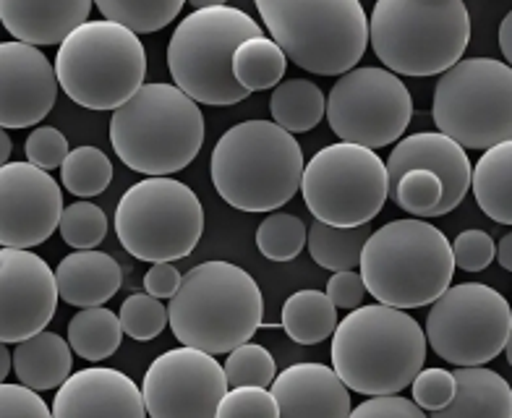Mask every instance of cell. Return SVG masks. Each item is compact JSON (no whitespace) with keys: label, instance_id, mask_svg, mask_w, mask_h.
<instances>
[{"label":"cell","instance_id":"16","mask_svg":"<svg viewBox=\"0 0 512 418\" xmlns=\"http://www.w3.org/2000/svg\"><path fill=\"white\" fill-rule=\"evenodd\" d=\"M63 191L32 162L0 165V246L34 249L58 230Z\"/></svg>","mask_w":512,"mask_h":418},{"label":"cell","instance_id":"30","mask_svg":"<svg viewBox=\"0 0 512 418\" xmlns=\"http://www.w3.org/2000/svg\"><path fill=\"white\" fill-rule=\"evenodd\" d=\"M121 319L105 306H87L68 322V345L87 361H105L121 348Z\"/></svg>","mask_w":512,"mask_h":418},{"label":"cell","instance_id":"26","mask_svg":"<svg viewBox=\"0 0 512 418\" xmlns=\"http://www.w3.org/2000/svg\"><path fill=\"white\" fill-rule=\"evenodd\" d=\"M479 207L494 223H512V142L486 147L481 160L471 168V186Z\"/></svg>","mask_w":512,"mask_h":418},{"label":"cell","instance_id":"39","mask_svg":"<svg viewBox=\"0 0 512 418\" xmlns=\"http://www.w3.org/2000/svg\"><path fill=\"white\" fill-rule=\"evenodd\" d=\"M217 416L220 418H280L277 413V403L272 398V392L267 387H230L223 395L220 405H217Z\"/></svg>","mask_w":512,"mask_h":418},{"label":"cell","instance_id":"13","mask_svg":"<svg viewBox=\"0 0 512 418\" xmlns=\"http://www.w3.org/2000/svg\"><path fill=\"white\" fill-rule=\"evenodd\" d=\"M426 343L452 366H481L507 351L512 311L499 290L481 283L450 285L426 314Z\"/></svg>","mask_w":512,"mask_h":418},{"label":"cell","instance_id":"49","mask_svg":"<svg viewBox=\"0 0 512 418\" xmlns=\"http://www.w3.org/2000/svg\"><path fill=\"white\" fill-rule=\"evenodd\" d=\"M8 371H11V351H8L6 343L0 340V382L8 377Z\"/></svg>","mask_w":512,"mask_h":418},{"label":"cell","instance_id":"8","mask_svg":"<svg viewBox=\"0 0 512 418\" xmlns=\"http://www.w3.org/2000/svg\"><path fill=\"white\" fill-rule=\"evenodd\" d=\"M55 76L76 105L115 110L144 84L147 53L139 34L115 21H84L55 53Z\"/></svg>","mask_w":512,"mask_h":418},{"label":"cell","instance_id":"32","mask_svg":"<svg viewBox=\"0 0 512 418\" xmlns=\"http://www.w3.org/2000/svg\"><path fill=\"white\" fill-rule=\"evenodd\" d=\"M108 21L123 24L136 34L160 32L181 14L186 0H92Z\"/></svg>","mask_w":512,"mask_h":418},{"label":"cell","instance_id":"51","mask_svg":"<svg viewBox=\"0 0 512 418\" xmlns=\"http://www.w3.org/2000/svg\"><path fill=\"white\" fill-rule=\"evenodd\" d=\"M194 8H212V6H225L228 0H189Z\"/></svg>","mask_w":512,"mask_h":418},{"label":"cell","instance_id":"9","mask_svg":"<svg viewBox=\"0 0 512 418\" xmlns=\"http://www.w3.org/2000/svg\"><path fill=\"white\" fill-rule=\"evenodd\" d=\"M262 27L241 8H196L170 37L168 68L173 84L199 105L230 108L249 92L233 79V53Z\"/></svg>","mask_w":512,"mask_h":418},{"label":"cell","instance_id":"34","mask_svg":"<svg viewBox=\"0 0 512 418\" xmlns=\"http://www.w3.org/2000/svg\"><path fill=\"white\" fill-rule=\"evenodd\" d=\"M306 225L301 217L288 212H272L256 228V246L272 262H290L306 246Z\"/></svg>","mask_w":512,"mask_h":418},{"label":"cell","instance_id":"11","mask_svg":"<svg viewBox=\"0 0 512 418\" xmlns=\"http://www.w3.org/2000/svg\"><path fill=\"white\" fill-rule=\"evenodd\" d=\"M432 115L439 134L463 149H486L512 136V71L494 58H460L442 71Z\"/></svg>","mask_w":512,"mask_h":418},{"label":"cell","instance_id":"45","mask_svg":"<svg viewBox=\"0 0 512 418\" xmlns=\"http://www.w3.org/2000/svg\"><path fill=\"white\" fill-rule=\"evenodd\" d=\"M324 293H327V298H330L337 309H356L364 301L366 285L361 280V272L340 270L327 280V290Z\"/></svg>","mask_w":512,"mask_h":418},{"label":"cell","instance_id":"1","mask_svg":"<svg viewBox=\"0 0 512 418\" xmlns=\"http://www.w3.org/2000/svg\"><path fill=\"white\" fill-rule=\"evenodd\" d=\"M332 332V366L358 395L400 392L424 369L426 335L405 309L356 306Z\"/></svg>","mask_w":512,"mask_h":418},{"label":"cell","instance_id":"23","mask_svg":"<svg viewBox=\"0 0 512 418\" xmlns=\"http://www.w3.org/2000/svg\"><path fill=\"white\" fill-rule=\"evenodd\" d=\"M53 272L58 298L79 309L105 306L123 285L121 264L105 251L76 249L63 257Z\"/></svg>","mask_w":512,"mask_h":418},{"label":"cell","instance_id":"19","mask_svg":"<svg viewBox=\"0 0 512 418\" xmlns=\"http://www.w3.org/2000/svg\"><path fill=\"white\" fill-rule=\"evenodd\" d=\"M384 168H387V191L398 183L405 170H432L434 176L442 181V199H439L437 215H447L458 207L468 194V186H471L468 152L439 131L405 136L403 142H398V147L390 152Z\"/></svg>","mask_w":512,"mask_h":418},{"label":"cell","instance_id":"22","mask_svg":"<svg viewBox=\"0 0 512 418\" xmlns=\"http://www.w3.org/2000/svg\"><path fill=\"white\" fill-rule=\"evenodd\" d=\"M92 0H0V21L27 45H61L92 14Z\"/></svg>","mask_w":512,"mask_h":418},{"label":"cell","instance_id":"47","mask_svg":"<svg viewBox=\"0 0 512 418\" xmlns=\"http://www.w3.org/2000/svg\"><path fill=\"white\" fill-rule=\"evenodd\" d=\"M499 48L505 55V63L512 61V14H507L499 24Z\"/></svg>","mask_w":512,"mask_h":418},{"label":"cell","instance_id":"24","mask_svg":"<svg viewBox=\"0 0 512 418\" xmlns=\"http://www.w3.org/2000/svg\"><path fill=\"white\" fill-rule=\"evenodd\" d=\"M455 392L452 400L434 411L437 418H510L512 390L505 377L481 366H458L452 371Z\"/></svg>","mask_w":512,"mask_h":418},{"label":"cell","instance_id":"48","mask_svg":"<svg viewBox=\"0 0 512 418\" xmlns=\"http://www.w3.org/2000/svg\"><path fill=\"white\" fill-rule=\"evenodd\" d=\"M494 257L505 270H512V236H502V241L494 243Z\"/></svg>","mask_w":512,"mask_h":418},{"label":"cell","instance_id":"3","mask_svg":"<svg viewBox=\"0 0 512 418\" xmlns=\"http://www.w3.org/2000/svg\"><path fill=\"white\" fill-rule=\"evenodd\" d=\"M168 322L181 345L212 356L228 353L264 324L262 290L238 264L223 259L196 264L170 298Z\"/></svg>","mask_w":512,"mask_h":418},{"label":"cell","instance_id":"4","mask_svg":"<svg viewBox=\"0 0 512 418\" xmlns=\"http://www.w3.org/2000/svg\"><path fill=\"white\" fill-rule=\"evenodd\" d=\"M217 194L241 212H272L301 189L304 152L296 136L275 121H243L230 126L212 152Z\"/></svg>","mask_w":512,"mask_h":418},{"label":"cell","instance_id":"6","mask_svg":"<svg viewBox=\"0 0 512 418\" xmlns=\"http://www.w3.org/2000/svg\"><path fill=\"white\" fill-rule=\"evenodd\" d=\"M369 42L392 74L437 76L463 58L471 16L463 0H377Z\"/></svg>","mask_w":512,"mask_h":418},{"label":"cell","instance_id":"36","mask_svg":"<svg viewBox=\"0 0 512 418\" xmlns=\"http://www.w3.org/2000/svg\"><path fill=\"white\" fill-rule=\"evenodd\" d=\"M58 233L71 249H97L108 236L105 209L92 202H74L63 207Z\"/></svg>","mask_w":512,"mask_h":418},{"label":"cell","instance_id":"44","mask_svg":"<svg viewBox=\"0 0 512 418\" xmlns=\"http://www.w3.org/2000/svg\"><path fill=\"white\" fill-rule=\"evenodd\" d=\"M351 416L371 418H424V411L413 400L400 398L398 392H384V395H369V400L351 408Z\"/></svg>","mask_w":512,"mask_h":418},{"label":"cell","instance_id":"15","mask_svg":"<svg viewBox=\"0 0 512 418\" xmlns=\"http://www.w3.org/2000/svg\"><path fill=\"white\" fill-rule=\"evenodd\" d=\"M225 392L223 366L212 353L191 345L157 356L142 385L144 408L152 418H212Z\"/></svg>","mask_w":512,"mask_h":418},{"label":"cell","instance_id":"25","mask_svg":"<svg viewBox=\"0 0 512 418\" xmlns=\"http://www.w3.org/2000/svg\"><path fill=\"white\" fill-rule=\"evenodd\" d=\"M74 364V351L68 340H63L58 332L40 330L19 340L11 353V366H14L16 377L21 385L32 387V390H58L63 379L71 374Z\"/></svg>","mask_w":512,"mask_h":418},{"label":"cell","instance_id":"43","mask_svg":"<svg viewBox=\"0 0 512 418\" xmlns=\"http://www.w3.org/2000/svg\"><path fill=\"white\" fill-rule=\"evenodd\" d=\"M0 416L48 418L53 416L37 390L27 385H3L0 382Z\"/></svg>","mask_w":512,"mask_h":418},{"label":"cell","instance_id":"28","mask_svg":"<svg viewBox=\"0 0 512 418\" xmlns=\"http://www.w3.org/2000/svg\"><path fill=\"white\" fill-rule=\"evenodd\" d=\"M270 113L288 134H304L324 118V92L314 81L288 79L272 89Z\"/></svg>","mask_w":512,"mask_h":418},{"label":"cell","instance_id":"42","mask_svg":"<svg viewBox=\"0 0 512 418\" xmlns=\"http://www.w3.org/2000/svg\"><path fill=\"white\" fill-rule=\"evenodd\" d=\"M24 152H27V160L32 165L42 170H53L61 168V162L66 160L71 149H68V139L63 136V131L53 129V126H37L27 136Z\"/></svg>","mask_w":512,"mask_h":418},{"label":"cell","instance_id":"35","mask_svg":"<svg viewBox=\"0 0 512 418\" xmlns=\"http://www.w3.org/2000/svg\"><path fill=\"white\" fill-rule=\"evenodd\" d=\"M387 196H392V202L405 209L408 215L437 217L442 181L434 176L432 170L411 168L398 178V183L387 191Z\"/></svg>","mask_w":512,"mask_h":418},{"label":"cell","instance_id":"50","mask_svg":"<svg viewBox=\"0 0 512 418\" xmlns=\"http://www.w3.org/2000/svg\"><path fill=\"white\" fill-rule=\"evenodd\" d=\"M11 136L6 134V129L0 126V165H6L8 157H11Z\"/></svg>","mask_w":512,"mask_h":418},{"label":"cell","instance_id":"41","mask_svg":"<svg viewBox=\"0 0 512 418\" xmlns=\"http://www.w3.org/2000/svg\"><path fill=\"white\" fill-rule=\"evenodd\" d=\"M450 249L452 262L463 272H481L494 262V238L486 230H463Z\"/></svg>","mask_w":512,"mask_h":418},{"label":"cell","instance_id":"2","mask_svg":"<svg viewBox=\"0 0 512 418\" xmlns=\"http://www.w3.org/2000/svg\"><path fill=\"white\" fill-rule=\"evenodd\" d=\"M110 144L126 168L173 176L189 168L204 144V115L176 84H142L110 118Z\"/></svg>","mask_w":512,"mask_h":418},{"label":"cell","instance_id":"38","mask_svg":"<svg viewBox=\"0 0 512 418\" xmlns=\"http://www.w3.org/2000/svg\"><path fill=\"white\" fill-rule=\"evenodd\" d=\"M118 319H121L123 335L147 343V340L162 335V330L168 327V309L162 306V298L149 296L144 290V293H134L123 301Z\"/></svg>","mask_w":512,"mask_h":418},{"label":"cell","instance_id":"27","mask_svg":"<svg viewBox=\"0 0 512 418\" xmlns=\"http://www.w3.org/2000/svg\"><path fill=\"white\" fill-rule=\"evenodd\" d=\"M283 330L293 343L317 345L330 338L337 327V306L327 293L298 290L283 304Z\"/></svg>","mask_w":512,"mask_h":418},{"label":"cell","instance_id":"29","mask_svg":"<svg viewBox=\"0 0 512 418\" xmlns=\"http://www.w3.org/2000/svg\"><path fill=\"white\" fill-rule=\"evenodd\" d=\"M371 225H353V228H340V225H327L314 220L306 230V246H309L311 259L324 267V270H356L361 249L366 238L371 236Z\"/></svg>","mask_w":512,"mask_h":418},{"label":"cell","instance_id":"17","mask_svg":"<svg viewBox=\"0 0 512 418\" xmlns=\"http://www.w3.org/2000/svg\"><path fill=\"white\" fill-rule=\"evenodd\" d=\"M58 306L55 272L34 251L0 246V340L19 343L45 330Z\"/></svg>","mask_w":512,"mask_h":418},{"label":"cell","instance_id":"14","mask_svg":"<svg viewBox=\"0 0 512 418\" xmlns=\"http://www.w3.org/2000/svg\"><path fill=\"white\" fill-rule=\"evenodd\" d=\"M330 129L340 142L379 149L398 142L413 115L411 92L387 68H351L324 100Z\"/></svg>","mask_w":512,"mask_h":418},{"label":"cell","instance_id":"7","mask_svg":"<svg viewBox=\"0 0 512 418\" xmlns=\"http://www.w3.org/2000/svg\"><path fill=\"white\" fill-rule=\"evenodd\" d=\"M264 27L288 61L309 74L340 76L369 45L361 0H254Z\"/></svg>","mask_w":512,"mask_h":418},{"label":"cell","instance_id":"37","mask_svg":"<svg viewBox=\"0 0 512 418\" xmlns=\"http://www.w3.org/2000/svg\"><path fill=\"white\" fill-rule=\"evenodd\" d=\"M228 361H225L223 371L228 379V387H270L272 379L277 374L275 358L264 345H256L251 340L236 345L233 351H228Z\"/></svg>","mask_w":512,"mask_h":418},{"label":"cell","instance_id":"40","mask_svg":"<svg viewBox=\"0 0 512 418\" xmlns=\"http://www.w3.org/2000/svg\"><path fill=\"white\" fill-rule=\"evenodd\" d=\"M413 390V403L421 411H439L452 400L455 392V377L447 369H421L408 385Z\"/></svg>","mask_w":512,"mask_h":418},{"label":"cell","instance_id":"18","mask_svg":"<svg viewBox=\"0 0 512 418\" xmlns=\"http://www.w3.org/2000/svg\"><path fill=\"white\" fill-rule=\"evenodd\" d=\"M58 97L55 66L27 42H0V126L27 129L48 118Z\"/></svg>","mask_w":512,"mask_h":418},{"label":"cell","instance_id":"5","mask_svg":"<svg viewBox=\"0 0 512 418\" xmlns=\"http://www.w3.org/2000/svg\"><path fill=\"white\" fill-rule=\"evenodd\" d=\"M358 267L366 293L395 309L429 306L450 288L455 275L450 241L421 217L392 220L371 230Z\"/></svg>","mask_w":512,"mask_h":418},{"label":"cell","instance_id":"31","mask_svg":"<svg viewBox=\"0 0 512 418\" xmlns=\"http://www.w3.org/2000/svg\"><path fill=\"white\" fill-rule=\"evenodd\" d=\"M288 68V58L272 37H249L233 53V79L246 92H262L280 84Z\"/></svg>","mask_w":512,"mask_h":418},{"label":"cell","instance_id":"10","mask_svg":"<svg viewBox=\"0 0 512 418\" xmlns=\"http://www.w3.org/2000/svg\"><path fill=\"white\" fill-rule=\"evenodd\" d=\"M115 233L123 249L142 262L186 259L202 241V202L176 178L147 176L121 196Z\"/></svg>","mask_w":512,"mask_h":418},{"label":"cell","instance_id":"46","mask_svg":"<svg viewBox=\"0 0 512 418\" xmlns=\"http://www.w3.org/2000/svg\"><path fill=\"white\" fill-rule=\"evenodd\" d=\"M181 272L170 262H152V267L144 275V290L155 298H173V293L181 285Z\"/></svg>","mask_w":512,"mask_h":418},{"label":"cell","instance_id":"33","mask_svg":"<svg viewBox=\"0 0 512 418\" xmlns=\"http://www.w3.org/2000/svg\"><path fill=\"white\" fill-rule=\"evenodd\" d=\"M63 189L79 199L97 196L113 181V162L97 147H76L61 162Z\"/></svg>","mask_w":512,"mask_h":418},{"label":"cell","instance_id":"21","mask_svg":"<svg viewBox=\"0 0 512 418\" xmlns=\"http://www.w3.org/2000/svg\"><path fill=\"white\" fill-rule=\"evenodd\" d=\"M272 398L280 418H345L351 416V390L324 364H293L275 374Z\"/></svg>","mask_w":512,"mask_h":418},{"label":"cell","instance_id":"20","mask_svg":"<svg viewBox=\"0 0 512 418\" xmlns=\"http://www.w3.org/2000/svg\"><path fill=\"white\" fill-rule=\"evenodd\" d=\"M55 418H89V416H123L144 418L142 390L134 379H128L118 369H81L68 374L50 408Z\"/></svg>","mask_w":512,"mask_h":418},{"label":"cell","instance_id":"12","mask_svg":"<svg viewBox=\"0 0 512 418\" xmlns=\"http://www.w3.org/2000/svg\"><path fill=\"white\" fill-rule=\"evenodd\" d=\"M301 194L314 220L340 228L371 223L387 202V168L377 149L337 142L304 162Z\"/></svg>","mask_w":512,"mask_h":418}]
</instances>
